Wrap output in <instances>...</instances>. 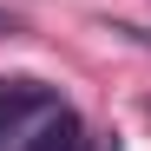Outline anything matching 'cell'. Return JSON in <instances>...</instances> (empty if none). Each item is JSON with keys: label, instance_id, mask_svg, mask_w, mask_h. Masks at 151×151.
I'll return each mask as SVG.
<instances>
[{"label": "cell", "instance_id": "obj_1", "mask_svg": "<svg viewBox=\"0 0 151 151\" xmlns=\"http://www.w3.org/2000/svg\"><path fill=\"white\" fill-rule=\"evenodd\" d=\"M53 105H59V99L46 92L40 79H13V86H0V145L20 138V125H27V118H46Z\"/></svg>", "mask_w": 151, "mask_h": 151}, {"label": "cell", "instance_id": "obj_3", "mask_svg": "<svg viewBox=\"0 0 151 151\" xmlns=\"http://www.w3.org/2000/svg\"><path fill=\"white\" fill-rule=\"evenodd\" d=\"M92 151H125V145H118V132H105V138H99Z\"/></svg>", "mask_w": 151, "mask_h": 151}, {"label": "cell", "instance_id": "obj_2", "mask_svg": "<svg viewBox=\"0 0 151 151\" xmlns=\"http://www.w3.org/2000/svg\"><path fill=\"white\" fill-rule=\"evenodd\" d=\"M20 151H86V125L72 118L66 105H53V112L27 132V145H20Z\"/></svg>", "mask_w": 151, "mask_h": 151}]
</instances>
